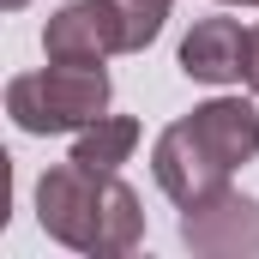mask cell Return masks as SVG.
Listing matches in <instances>:
<instances>
[{
    "label": "cell",
    "mask_w": 259,
    "mask_h": 259,
    "mask_svg": "<svg viewBox=\"0 0 259 259\" xmlns=\"http://www.w3.org/2000/svg\"><path fill=\"white\" fill-rule=\"evenodd\" d=\"M36 223L49 241L91 259H121L145 241V205L121 181V169H84V163H55L36 181Z\"/></svg>",
    "instance_id": "6da1fadb"
},
{
    "label": "cell",
    "mask_w": 259,
    "mask_h": 259,
    "mask_svg": "<svg viewBox=\"0 0 259 259\" xmlns=\"http://www.w3.org/2000/svg\"><path fill=\"white\" fill-rule=\"evenodd\" d=\"M6 115L18 121V133H84L91 121L109 115V72L103 66H72L49 61L36 72H18L6 84Z\"/></svg>",
    "instance_id": "7a4b0ae2"
},
{
    "label": "cell",
    "mask_w": 259,
    "mask_h": 259,
    "mask_svg": "<svg viewBox=\"0 0 259 259\" xmlns=\"http://www.w3.org/2000/svg\"><path fill=\"white\" fill-rule=\"evenodd\" d=\"M151 175H157V187L175 199L181 211L187 205H205V199H217L229 187V163H217L211 157V145L187 127V115L181 121H169V127L157 133V145H151Z\"/></svg>",
    "instance_id": "3957f363"
},
{
    "label": "cell",
    "mask_w": 259,
    "mask_h": 259,
    "mask_svg": "<svg viewBox=\"0 0 259 259\" xmlns=\"http://www.w3.org/2000/svg\"><path fill=\"white\" fill-rule=\"evenodd\" d=\"M42 55L72 66H103L109 55H127V24L115 0H66L42 24Z\"/></svg>",
    "instance_id": "277c9868"
},
{
    "label": "cell",
    "mask_w": 259,
    "mask_h": 259,
    "mask_svg": "<svg viewBox=\"0 0 259 259\" xmlns=\"http://www.w3.org/2000/svg\"><path fill=\"white\" fill-rule=\"evenodd\" d=\"M181 241L199 259H259V199L223 187L205 205L181 211Z\"/></svg>",
    "instance_id": "5b68a950"
},
{
    "label": "cell",
    "mask_w": 259,
    "mask_h": 259,
    "mask_svg": "<svg viewBox=\"0 0 259 259\" xmlns=\"http://www.w3.org/2000/svg\"><path fill=\"white\" fill-rule=\"evenodd\" d=\"M181 72L199 84H235L247 72V30L241 18H199L193 30L181 36Z\"/></svg>",
    "instance_id": "8992f818"
},
{
    "label": "cell",
    "mask_w": 259,
    "mask_h": 259,
    "mask_svg": "<svg viewBox=\"0 0 259 259\" xmlns=\"http://www.w3.org/2000/svg\"><path fill=\"white\" fill-rule=\"evenodd\" d=\"M187 127L211 145V157L217 163H229V169H241V163H253L259 157V109L247 97H211V103H199L193 115H187Z\"/></svg>",
    "instance_id": "52a82bcc"
},
{
    "label": "cell",
    "mask_w": 259,
    "mask_h": 259,
    "mask_svg": "<svg viewBox=\"0 0 259 259\" xmlns=\"http://www.w3.org/2000/svg\"><path fill=\"white\" fill-rule=\"evenodd\" d=\"M133 151H139V121L133 115H103L72 139V163H84V169H121Z\"/></svg>",
    "instance_id": "ba28073f"
},
{
    "label": "cell",
    "mask_w": 259,
    "mask_h": 259,
    "mask_svg": "<svg viewBox=\"0 0 259 259\" xmlns=\"http://www.w3.org/2000/svg\"><path fill=\"white\" fill-rule=\"evenodd\" d=\"M241 78H247V91L259 97V24L247 30V72H241Z\"/></svg>",
    "instance_id": "9c48e42d"
},
{
    "label": "cell",
    "mask_w": 259,
    "mask_h": 259,
    "mask_svg": "<svg viewBox=\"0 0 259 259\" xmlns=\"http://www.w3.org/2000/svg\"><path fill=\"white\" fill-rule=\"evenodd\" d=\"M217 6H259V0H217Z\"/></svg>",
    "instance_id": "30bf717a"
},
{
    "label": "cell",
    "mask_w": 259,
    "mask_h": 259,
    "mask_svg": "<svg viewBox=\"0 0 259 259\" xmlns=\"http://www.w3.org/2000/svg\"><path fill=\"white\" fill-rule=\"evenodd\" d=\"M0 6H6V12H18V6H24V0H0Z\"/></svg>",
    "instance_id": "8fae6325"
}]
</instances>
